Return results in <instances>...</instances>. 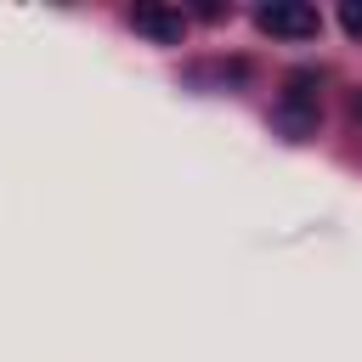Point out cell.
I'll return each mask as SVG.
<instances>
[{
	"label": "cell",
	"mask_w": 362,
	"mask_h": 362,
	"mask_svg": "<svg viewBox=\"0 0 362 362\" xmlns=\"http://www.w3.org/2000/svg\"><path fill=\"white\" fill-rule=\"evenodd\" d=\"M255 23H260L266 34H277V40H311V34L322 28L317 6H305V0H272V6L255 11Z\"/></svg>",
	"instance_id": "obj_1"
},
{
	"label": "cell",
	"mask_w": 362,
	"mask_h": 362,
	"mask_svg": "<svg viewBox=\"0 0 362 362\" xmlns=\"http://www.w3.org/2000/svg\"><path fill=\"white\" fill-rule=\"evenodd\" d=\"M311 85H317L311 74H294L288 90H283V102H277V124H283L294 141H305V136L317 130V90H311Z\"/></svg>",
	"instance_id": "obj_2"
},
{
	"label": "cell",
	"mask_w": 362,
	"mask_h": 362,
	"mask_svg": "<svg viewBox=\"0 0 362 362\" xmlns=\"http://www.w3.org/2000/svg\"><path fill=\"white\" fill-rule=\"evenodd\" d=\"M130 28H136V34H147L153 45H181V34H187V17H181L175 6L141 0V6H130Z\"/></svg>",
	"instance_id": "obj_3"
},
{
	"label": "cell",
	"mask_w": 362,
	"mask_h": 362,
	"mask_svg": "<svg viewBox=\"0 0 362 362\" xmlns=\"http://www.w3.org/2000/svg\"><path fill=\"white\" fill-rule=\"evenodd\" d=\"M339 23H345L351 40H362V0H345V6H339Z\"/></svg>",
	"instance_id": "obj_4"
},
{
	"label": "cell",
	"mask_w": 362,
	"mask_h": 362,
	"mask_svg": "<svg viewBox=\"0 0 362 362\" xmlns=\"http://www.w3.org/2000/svg\"><path fill=\"white\" fill-rule=\"evenodd\" d=\"M356 119H362V96H356Z\"/></svg>",
	"instance_id": "obj_5"
}]
</instances>
